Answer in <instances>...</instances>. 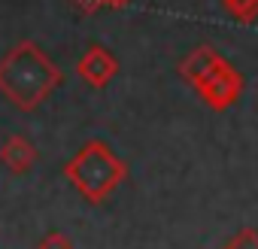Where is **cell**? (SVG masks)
Here are the masks:
<instances>
[{
    "instance_id": "obj_1",
    "label": "cell",
    "mask_w": 258,
    "mask_h": 249,
    "mask_svg": "<svg viewBox=\"0 0 258 249\" xmlns=\"http://www.w3.org/2000/svg\"><path fill=\"white\" fill-rule=\"evenodd\" d=\"M64 85L61 67L34 43L22 40L0 58V94L22 112H34Z\"/></svg>"
},
{
    "instance_id": "obj_2",
    "label": "cell",
    "mask_w": 258,
    "mask_h": 249,
    "mask_svg": "<svg viewBox=\"0 0 258 249\" xmlns=\"http://www.w3.org/2000/svg\"><path fill=\"white\" fill-rule=\"evenodd\" d=\"M179 76L195 88V94L216 112L231 109L243 94V76L234 64L213 46H198L179 61Z\"/></svg>"
},
{
    "instance_id": "obj_3",
    "label": "cell",
    "mask_w": 258,
    "mask_h": 249,
    "mask_svg": "<svg viewBox=\"0 0 258 249\" xmlns=\"http://www.w3.org/2000/svg\"><path fill=\"white\" fill-rule=\"evenodd\" d=\"M67 182L88 201V204H103L127 176V164L112 152L109 143L103 140H88L67 164H64Z\"/></svg>"
},
{
    "instance_id": "obj_4",
    "label": "cell",
    "mask_w": 258,
    "mask_h": 249,
    "mask_svg": "<svg viewBox=\"0 0 258 249\" xmlns=\"http://www.w3.org/2000/svg\"><path fill=\"white\" fill-rule=\"evenodd\" d=\"M76 73H79V79H82L85 85H91V88H106V85L115 79V73H118V58H115L106 46L91 43V46L82 52V58H79V64H76Z\"/></svg>"
},
{
    "instance_id": "obj_5",
    "label": "cell",
    "mask_w": 258,
    "mask_h": 249,
    "mask_svg": "<svg viewBox=\"0 0 258 249\" xmlns=\"http://www.w3.org/2000/svg\"><path fill=\"white\" fill-rule=\"evenodd\" d=\"M37 158H40L37 146L25 134H7L4 143H0V164H4L10 173H16V176L31 173L34 164H37Z\"/></svg>"
},
{
    "instance_id": "obj_6",
    "label": "cell",
    "mask_w": 258,
    "mask_h": 249,
    "mask_svg": "<svg viewBox=\"0 0 258 249\" xmlns=\"http://www.w3.org/2000/svg\"><path fill=\"white\" fill-rule=\"evenodd\" d=\"M222 7L228 10V16L234 22H243V25H252L258 19V0H222Z\"/></svg>"
},
{
    "instance_id": "obj_7",
    "label": "cell",
    "mask_w": 258,
    "mask_h": 249,
    "mask_svg": "<svg viewBox=\"0 0 258 249\" xmlns=\"http://www.w3.org/2000/svg\"><path fill=\"white\" fill-rule=\"evenodd\" d=\"M225 249H258V231L255 228H240L228 243Z\"/></svg>"
},
{
    "instance_id": "obj_8",
    "label": "cell",
    "mask_w": 258,
    "mask_h": 249,
    "mask_svg": "<svg viewBox=\"0 0 258 249\" xmlns=\"http://www.w3.org/2000/svg\"><path fill=\"white\" fill-rule=\"evenodd\" d=\"M37 249H76V246H73V240L64 231H49V234H43Z\"/></svg>"
},
{
    "instance_id": "obj_9",
    "label": "cell",
    "mask_w": 258,
    "mask_h": 249,
    "mask_svg": "<svg viewBox=\"0 0 258 249\" xmlns=\"http://www.w3.org/2000/svg\"><path fill=\"white\" fill-rule=\"evenodd\" d=\"M70 7H76L82 16H94L97 10H103V0H67Z\"/></svg>"
},
{
    "instance_id": "obj_10",
    "label": "cell",
    "mask_w": 258,
    "mask_h": 249,
    "mask_svg": "<svg viewBox=\"0 0 258 249\" xmlns=\"http://www.w3.org/2000/svg\"><path fill=\"white\" fill-rule=\"evenodd\" d=\"M127 4H131V0H103V7H109V10H121Z\"/></svg>"
}]
</instances>
